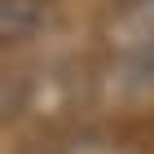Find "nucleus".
Here are the masks:
<instances>
[{"label": "nucleus", "instance_id": "1", "mask_svg": "<svg viewBox=\"0 0 154 154\" xmlns=\"http://www.w3.org/2000/svg\"><path fill=\"white\" fill-rule=\"evenodd\" d=\"M53 22V0H5L0 9V26H5V40L18 35H35Z\"/></svg>", "mask_w": 154, "mask_h": 154}, {"label": "nucleus", "instance_id": "2", "mask_svg": "<svg viewBox=\"0 0 154 154\" xmlns=\"http://www.w3.org/2000/svg\"><path fill=\"white\" fill-rule=\"evenodd\" d=\"M22 154H57V150H44V145H31V150H22Z\"/></svg>", "mask_w": 154, "mask_h": 154}]
</instances>
